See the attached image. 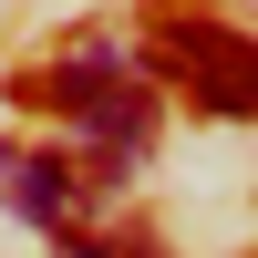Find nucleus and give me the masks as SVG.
<instances>
[{"label": "nucleus", "instance_id": "obj_4", "mask_svg": "<svg viewBox=\"0 0 258 258\" xmlns=\"http://www.w3.org/2000/svg\"><path fill=\"white\" fill-rule=\"evenodd\" d=\"M73 258H155V238H73Z\"/></svg>", "mask_w": 258, "mask_h": 258}, {"label": "nucleus", "instance_id": "obj_1", "mask_svg": "<svg viewBox=\"0 0 258 258\" xmlns=\"http://www.w3.org/2000/svg\"><path fill=\"white\" fill-rule=\"evenodd\" d=\"M155 73H176L207 114H258V41L227 31V21L165 11V21H155Z\"/></svg>", "mask_w": 258, "mask_h": 258}, {"label": "nucleus", "instance_id": "obj_3", "mask_svg": "<svg viewBox=\"0 0 258 258\" xmlns=\"http://www.w3.org/2000/svg\"><path fill=\"white\" fill-rule=\"evenodd\" d=\"M0 207L31 227H62L73 217V165L62 155H21V145H0Z\"/></svg>", "mask_w": 258, "mask_h": 258}, {"label": "nucleus", "instance_id": "obj_2", "mask_svg": "<svg viewBox=\"0 0 258 258\" xmlns=\"http://www.w3.org/2000/svg\"><path fill=\"white\" fill-rule=\"evenodd\" d=\"M124 83H135V73H124V52H103V41H93V52L52 62V73H21L11 93H21V103H52V114H73V124H83L93 103H114Z\"/></svg>", "mask_w": 258, "mask_h": 258}]
</instances>
